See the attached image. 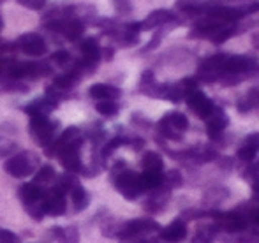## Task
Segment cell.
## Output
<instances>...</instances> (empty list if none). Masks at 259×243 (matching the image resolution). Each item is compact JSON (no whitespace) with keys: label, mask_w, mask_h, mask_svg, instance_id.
Segmentation results:
<instances>
[{"label":"cell","mask_w":259,"mask_h":243,"mask_svg":"<svg viewBox=\"0 0 259 243\" xmlns=\"http://www.w3.org/2000/svg\"><path fill=\"white\" fill-rule=\"evenodd\" d=\"M0 243H20V238H18L11 229L0 227Z\"/></svg>","instance_id":"cell-32"},{"label":"cell","mask_w":259,"mask_h":243,"mask_svg":"<svg viewBox=\"0 0 259 243\" xmlns=\"http://www.w3.org/2000/svg\"><path fill=\"white\" fill-rule=\"evenodd\" d=\"M67 210V194L57 187H52L46 194V215L60 217Z\"/></svg>","instance_id":"cell-11"},{"label":"cell","mask_w":259,"mask_h":243,"mask_svg":"<svg viewBox=\"0 0 259 243\" xmlns=\"http://www.w3.org/2000/svg\"><path fill=\"white\" fill-rule=\"evenodd\" d=\"M243 178L249 180L250 185H252V190L254 194L259 192V164H254V166H249V168L243 171Z\"/></svg>","instance_id":"cell-26"},{"label":"cell","mask_w":259,"mask_h":243,"mask_svg":"<svg viewBox=\"0 0 259 243\" xmlns=\"http://www.w3.org/2000/svg\"><path fill=\"white\" fill-rule=\"evenodd\" d=\"M72 57L69 52H65V50H58V52H55L52 55V62H55L57 65H60V67H64V65L71 64Z\"/></svg>","instance_id":"cell-28"},{"label":"cell","mask_w":259,"mask_h":243,"mask_svg":"<svg viewBox=\"0 0 259 243\" xmlns=\"http://www.w3.org/2000/svg\"><path fill=\"white\" fill-rule=\"evenodd\" d=\"M182 175H180V171H177V169H171V171H167L166 175H164V182H162V185L166 188H177V187H180L182 185Z\"/></svg>","instance_id":"cell-27"},{"label":"cell","mask_w":259,"mask_h":243,"mask_svg":"<svg viewBox=\"0 0 259 243\" xmlns=\"http://www.w3.org/2000/svg\"><path fill=\"white\" fill-rule=\"evenodd\" d=\"M185 236H187V227H185L184 220H180V219H175L169 226L160 229V240L167 241V243L182 241Z\"/></svg>","instance_id":"cell-17"},{"label":"cell","mask_w":259,"mask_h":243,"mask_svg":"<svg viewBox=\"0 0 259 243\" xmlns=\"http://www.w3.org/2000/svg\"><path fill=\"white\" fill-rule=\"evenodd\" d=\"M104 53H106V55H104V59H106V60H109V59L113 57V50H111V48H106V50H104Z\"/></svg>","instance_id":"cell-36"},{"label":"cell","mask_w":259,"mask_h":243,"mask_svg":"<svg viewBox=\"0 0 259 243\" xmlns=\"http://www.w3.org/2000/svg\"><path fill=\"white\" fill-rule=\"evenodd\" d=\"M79 52H81V60L87 62L92 67H97L99 60L103 59V50L99 46V41L96 37H85L79 42Z\"/></svg>","instance_id":"cell-13"},{"label":"cell","mask_w":259,"mask_h":243,"mask_svg":"<svg viewBox=\"0 0 259 243\" xmlns=\"http://www.w3.org/2000/svg\"><path fill=\"white\" fill-rule=\"evenodd\" d=\"M57 106H58V103H55L53 99L45 95V97H39V99L32 101V103H28L27 106H25V113L30 115V118L32 117H50V113L57 110Z\"/></svg>","instance_id":"cell-16"},{"label":"cell","mask_w":259,"mask_h":243,"mask_svg":"<svg viewBox=\"0 0 259 243\" xmlns=\"http://www.w3.org/2000/svg\"><path fill=\"white\" fill-rule=\"evenodd\" d=\"M96 111L99 115H103V117H116L120 111V106L116 104V101H99V103L96 104Z\"/></svg>","instance_id":"cell-25"},{"label":"cell","mask_w":259,"mask_h":243,"mask_svg":"<svg viewBox=\"0 0 259 243\" xmlns=\"http://www.w3.org/2000/svg\"><path fill=\"white\" fill-rule=\"evenodd\" d=\"M171 21H177V16H175L171 11L167 9H157L154 13H150L143 21H140V30H154V28L164 27L166 23H171Z\"/></svg>","instance_id":"cell-14"},{"label":"cell","mask_w":259,"mask_h":243,"mask_svg":"<svg viewBox=\"0 0 259 243\" xmlns=\"http://www.w3.org/2000/svg\"><path fill=\"white\" fill-rule=\"evenodd\" d=\"M39 168V157L34 152H20V154L11 155L4 164L7 175L14 176V178H27V176L34 175Z\"/></svg>","instance_id":"cell-2"},{"label":"cell","mask_w":259,"mask_h":243,"mask_svg":"<svg viewBox=\"0 0 259 243\" xmlns=\"http://www.w3.org/2000/svg\"><path fill=\"white\" fill-rule=\"evenodd\" d=\"M157 129L167 139L178 141L182 139V132L189 129V120L184 113H178V111H171V113L164 115L162 118L157 123Z\"/></svg>","instance_id":"cell-6"},{"label":"cell","mask_w":259,"mask_h":243,"mask_svg":"<svg viewBox=\"0 0 259 243\" xmlns=\"http://www.w3.org/2000/svg\"><path fill=\"white\" fill-rule=\"evenodd\" d=\"M52 233H53V238L58 243H79V233L76 226L53 227Z\"/></svg>","instance_id":"cell-20"},{"label":"cell","mask_w":259,"mask_h":243,"mask_svg":"<svg viewBox=\"0 0 259 243\" xmlns=\"http://www.w3.org/2000/svg\"><path fill=\"white\" fill-rule=\"evenodd\" d=\"M46 194L48 190L34 182L21 185L18 190L20 201L23 203L27 213L35 220H41L46 215Z\"/></svg>","instance_id":"cell-1"},{"label":"cell","mask_w":259,"mask_h":243,"mask_svg":"<svg viewBox=\"0 0 259 243\" xmlns=\"http://www.w3.org/2000/svg\"><path fill=\"white\" fill-rule=\"evenodd\" d=\"M249 219L252 220L254 224H257V226H259V210H254V212L249 215Z\"/></svg>","instance_id":"cell-35"},{"label":"cell","mask_w":259,"mask_h":243,"mask_svg":"<svg viewBox=\"0 0 259 243\" xmlns=\"http://www.w3.org/2000/svg\"><path fill=\"white\" fill-rule=\"evenodd\" d=\"M16 143H13L11 139H6V137H0V157H6V155L16 154Z\"/></svg>","instance_id":"cell-29"},{"label":"cell","mask_w":259,"mask_h":243,"mask_svg":"<svg viewBox=\"0 0 259 243\" xmlns=\"http://www.w3.org/2000/svg\"><path fill=\"white\" fill-rule=\"evenodd\" d=\"M57 180V173H55L53 166L50 164H45V166H39V169L35 171V176H34V183L41 185V187H46L50 183H55Z\"/></svg>","instance_id":"cell-23"},{"label":"cell","mask_w":259,"mask_h":243,"mask_svg":"<svg viewBox=\"0 0 259 243\" xmlns=\"http://www.w3.org/2000/svg\"><path fill=\"white\" fill-rule=\"evenodd\" d=\"M155 231H160V226L154 219H133L120 224L118 238L122 240V243H129L136 236H141V234L147 233H155Z\"/></svg>","instance_id":"cell-5"},{"label":"cell","mask_w":259,"mask_h":243,"mask_svg":"<svg viewBox=\"0 0 259 243\" xmlns=\"http://www.w3.org/2000/svg\"><path fill=\"white\" fill-rule=\"evenodd\" d=\"M81 144L83 143H74V144H71V147L60 150L57 155V157L60 159L62 166L65 168V171L71 173V175L83 173V168H85L81 162Z\"/></svg>","instance_id":"cell-9"},{"label":"cell","mask_w":259,"mask_h":243,"mask_svg":"<svg viewBox=\"0 0 259 243\" xmlns=\"http://www.w3.org/2000/svg\"><path fill=\"white\" fill-rule=\"evenodd\" d=\"M245 143L247 144H250V147L254 148V150H259V132H254V134H250L249 137L245 139Z\"/></svg>","instance_id":"cell-34"},{"label":"cell","mask_w":259,"mask_h":243,"mask_svg":"<svg viewBox=\"0 0 259 243\" xmlns=\"http://www.w3.org/2000/svg\"><path fill=\"white\" fill-rule=\"evenodd\" d=\"M67 196L71 198V203H72V212L74 213H79L83 212V210L89 206L90 203V196L89 192L85 190V187H83L81 183H79V180L72 178L71 183H69V188H67Z\"/></svg>","instance_id":"cell-12"},{"label":"cell","mask_w":259,"mask_h":243,"mask_svg":"<svg viewBox=\"0 0 259 243\" xmlns=\"http://www.w3.org/2000/svg\"><path fill=\"white\" fill-rule=\"evenodd\" d=\"M89 93L92 99H96L99 103V101H116L122 95V90L118 86L106 85V83H96V85L90 86Z\"/></svg>","instance_id":"cell-18"},{"label":"cell","mask_w":259,"mask_h":243,"mask_svg":"<svg viewBox=\"0 0 259 243\" xmlns=\"http://www.w3.org/2000/svg\"><path fill=\"white\" fill-rule=\"evenodd\" d=\"M113 6H115L116 13H120V14H129L131 11H133L131 0H113Z\"/></svg>","instance_id":"cell-31"},{"label":"cell","mask_w":259,"mask_h":243,"mask_svg":"<svg viewBox=\"0 0 259 243\" xmlns=\"http://www.w3.org/2000/svg\"><path fill=\"white\" fill-rule=\"evenodd\" d=\"M111 182L115 185L116 190H118L125 199H129V201L138 199L145 192L143 187H141V182H140V175L131 171V169H123V171H120V173H115Z\"/></svg>","instance_id":"cell-4"},{"label":"cell","mask_w":259,"mask_h":243,"mask_svg":"<svg viewBox=\"0 0 259 243\" xmlns=\"http://www.w3.org/2000/svg\"><path fill=\"white\" fill-rule=\"evenodd\" d=\"M141 166L143 171H154V173H162L164 169V161L157 152H147L141 159Z\"/></svg>","instance_id":"cell-21"},{"label":"cell","mask_w":259,"mask_h":243,"mask_svg":"<svg viewBox=\"0 0 259 243\" xmlns=\"http://www.w3.org/2000/svg\"><path fill=\"white\" fill-rule=\"evenodd\" d=\"M57 120H50L48 117H32L28 122V134L35 139V143L41 144L42 148H50L52 143L57 137V129H58Z\"/></svg>","instance_id":"cell-3"},{"label":"cell","mask_w":259,"mask_h":243,"mask_svg":"<svg viewBox=\"0 0 259 243\" xmlns=\"http://www.w3.org/2000/svg\"><path fill=\"white\" fill-rule=\"evenodd\" d=\"M256 154L257 152L254 150L252 147H250V144H243L242 148H240L238 150V159L240 161H243V162H252L254 161V157H256Z\"/></svg>","instance_id":"cell-30"},{"label":"cell","mask_w":259,"mask_h":243,"mask_svg":"<svg viewBox=\"0 0 259 243\" xmlns=\"http://www.w3.org/2000/svg\"><path fill=\"white\" fill-rule=\"evenodd\" d=\"M136 243H160V241H157V240H154V238H150V240H140V241H136Z\"/></svg>","instance_id":"cell-37"},{"label":"cell","mask_w":259,"mask_h":243,"mask_svg":"<svg viewBox=\"0 0 259 243\" xmlns=\"http://www.w3.org/2000/svg\"><path fill=\"white\" fill-rule=\"evenodd\" d=\"M254 201L259 203V192H256V194H254Z\"/></svg>","instance_id":"cell-38"},{"label":"cell","mask_w":259,"mask_h":243,"mask_svg":"<svg viewBox=\"0 0 259 243\" xmlns=\"http://www.w3.org/2000/svg\"><path fill=\"white\" fill-rule=\"evenodd\" d=\"M18 4H21L27 9H34V11H41L45 7L46 0H16Z\"/></svg>","instance_id":"cell-33"},{"label":"cell","mask_w":259,"mask_h":243,"mask_svg":"<svg viewBox=\"0 0 259 243\" xmlns=\"http://www.w3.org/2000/svg\"><path fill=\"white\" fill-rule=\"evenodd\" d=\"M14 46L28 57H42L48 52V44H46L45 37L35 34V32H28V34L20 35L18 41L14 42Z\"/></svg>","instance_id":"cell-8"},{"label":"cell","mask_w":259,"mask_h":243,"mask_svg":"<svg viewBox=\"0 0 259 243\" xmlns=\"http://www.w3.org/2000/svg\"><path fill=\"white\" fill-rule=\"evenodd\" d=\"M2 28H4V21H2V18H0V32H2Z\"/></svg>","instance_id":"cell-39"},{"label":"cell","mask_w":259,"mask_h":243,"mask_svg":"<svg viewBox=\"0 0 259 243\" xmlns=\"http://www.w3.org/2000/svg\"><path fill=\"white\" fill-rule=\"evenodd\" d=\"M79 79H81V76H79L74 69H69V71L62 72V74H58L57 78L53 79V85L60 90H71L72 86L78 85Z\"/></svg>","instance_id":"cell-19"},{"label":"cell","mask_w":259,"mask_h":243,"mask_svg":"<svg viewBox=\"0 0 259 243\" xmlns=\"http://www.w3.org/2000/svg\"><path fill=\"white\" fill-rule=\"evenodd\" d=\"M217 226H203L198 227V231L192 236V243H211L217 236Z\"/></svg>","instance_id":"cell-24"},{"label":"cell","mask_w":259,"mask_h":243,"mask_svg":"<svg viewBox=\"0 0 259 243\" xmlns=\"http://www.w3.org/2000/svg\"><path fill=\"white\" fill-rule=\"evenodd\" d=\"M205 123H206L208 136H210L211 139H217L219 134H221L222 130L228 127L229 118H228V115L224 113V110H221V108H215V110L211 111L210 117L205 120Z\"/></svg>","instance_id":"cell-15"},{"label":"cell","mask_w":259,"mask_h":243,"mask_svg":"<svg viewBox=\"0 0 259 243\" xmlns=\"http://www.w3.org/2000/svg\"><path fill=\"white\" fill-rule=\"evenodd\" d=\"M254 69H256V62L249 59V57H243V55L226 57L224 67H222V76H236V78H240L242 74L254 71Z\"/></svg>","instance_id":"cell-10"},{"label":"cell","mask_w":259,"mask_h":243,"mask_svg":"<svg viewBox=\"0 0 259 243\" xmlns=\"http://www.w3.org/2000/svg\"><path fill=\"white\" fill-rule=\"evenodd\" d=\"M140 182H141V187H143V190H155V188H159L160 185L164 182V175L162 173H154V171H143L140 175Z\"/></svg>","instance_id":"cell-22"},{"label":"cell","mask_w":259,"mask_h":243,"mask_svg":"<svg viewBox=\"0 0 259 243\" xmlns=\"http://www.w3.org/2000/svg\"><path fill=\"white\" fill-rule=\"evenodd\" d=\"M184 99H185V103H187L189 110H191L196 117L201 118V120H206L211 115V111L215 110V104L211 103V99H208L199 88L189 90Z\"/></svg>","instance_id":"cell-7"}]
</instances>
